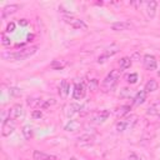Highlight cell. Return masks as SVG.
<instances>
[{"instance_id": "obj_23", "label": "cell", "mask_w": 160, "mask_h": 160, "mask_svg": "<svg viewBox=\"0 0 160 160\" xmlns=\"http://www.w3.org/2000/svg\"><path fill=\"white\" fill-rule=\"evenodd\" d=\"M98 86H99V81L96 79H91V80L88 81V88H89L90 91H96Z\"/></svg>"}, {"instance_id": "obj_13", "label": "cell", "mask_w": 160, "mask_h": 160, "mask_svg": "<svg viewBox=\"0 0 160 160\" xmlns=\"http://www.w3.org/2000/svg\"><path fill=\"white\" fill-rule=\"evenodd\" d=\"M80 109H81V106H80L79 104L71 102V104H69V105L65 106V115H66V116H71V115H74L75 112H79Z\"/></svg>"}, {"instance_id": "obj_25", "label": "cell", "mask_w": 160, "mask_h": 160, "mask_svg": "<svg viewBox=\"0 0 160 160\" xmlns=\"http://www.w3.org/2000/svg\"><path fill=\"white\" fill-rule=\"evenodd\" d=\"M130 109H131V108H130L129 105H122V106H120V108H119V110H118V116H120V118H121V116L126 115V114L130 111Z\"/></svg>"}, {"instance_id": "obj_14", "label": "cell", "mask_w": 160, "mask_h": 160, "mask_svg": "<svg viewBox=\"0 0 160 160\" xmlns=\"http://www.w3.org/2000/svg\"><path fill=\"white\" fill-rule=\"evenodd\" d=\"M32 158H34L35 160H56L55 156L48 155V154H45V152H42V151H40V150H34Z\"/></svg>"}, {"instance_id": "obj_22", "label": "cell", "mask_w": 160, "mask_h": 160, "mask_svg": "<svg viewBox=\"0 0 160 160\" xmlns=\"http://www.w3.org/2000/svg\"><path fill=\"white\" fill-rule=\"evenodd\" d=\"M136 115H130V118H126L124 121H125V124H126V129L128 130H130V129H132L134 128V125L136 124Z\"/></svg>"}, {"instance_id": "obj_2", "label": "cell", "mask_w": 160, "mask_h": 160, "mask_svg": "<svg viewBox=\"0 0 160 160\" xmlns=\"http://www.w3.org/2000/svg\"><path fill=\"white\" fill-rule=\"evenodd\" d=\"M120 78V71L114 69L110 71V74L105 78V80L102 81V89L104 91H111L115 89L116 84H118V80Z\"/></svg>"}, {"instance_id": "obj_6", "label": "cell", "mask_w": 160, "mask_h": 160, "mask_svg": "<svg viewBox=\"0 0 160 160\" xmlns=\"http://www.w3.org/2000/svg\"><path fill=\"white\" fill-rule=\"evenodd\" d=\"M85 94H86V90H85L84 84H81V82H76V84L74 85L72 98L76 99V100H81L82 98H85Z\"/></svg>"}, {"instance_id": "obj_31", "label": "cell", "mask_w": 160, "mask_h": 160, "mask_svg": "<svg viewBox=\"0 0 160 160\" xmlns=\"http://www.w3.org/2000/svg\"><path fill=\"white\" fill-rule=\"evenodd\" d=\"M116 130H118V131H120V132H122V131L128 130V129H126V124H125V121H124V120H121V121H119V122L116 124Z\"/></svg>"}, {"instance_id": "obj_34", "label": "cell", "mask_w": 160, "mask_h": 160, "mask_svg": "<svg viewBox=\"0 0 160 160\" xmlns=\"http://www.w3.org/2000/svg\"><path fill=\"white\" fill-rule=\"evenodd\" d=\"M14 30H15V24H14V22H10V24H8L6 31H8V32H12Z\"/></svg>"}, {"instance_id": "obj_27", "label": "cell", "mask_w": 160, "mask_h": 160, "mask_svg": "<svg viewBox=\"0 0 160 160\" xmlns=\"http://www.w3.org/2000/svg\"><path fill=\"white\" fill-rule=\"evenodd\" d=\"M55 102H56V100H55V99H48V100H42V102H41V105H40V109H48L49 106L54 105Z\"/></svg>"}, {"instance_id": "obj_21", "label": "cell", "mask_w": 160, "mask_h": 160, "mask_svg": "<svg viewBox=\"0 0 160 160\" xmlns=\"http://www.w3.org/2000/svg\"><path fill=\"white\" fill-rule=\"evenodd\" d=\"M41 102H42L41 99H35V98H28V99H26V104H28L29 106H31V108H38V106L40 108Z\"/></svg>"}, {"instance_id": "obj_17", "label": "cell", "mask_w": 160, "mask_h": 160, "mask_svg": "<svg viewBox=\"0 0 160 160\" xmlns=\"http://www.w3.org/2000/svg\"><path fill=\"white\" fill-rule=\"evenodd\" d=\"M80 126H81L80 121H78V120H70V121L65 125L64 129H65L66 131H76V130L80 129Z\"/></svg>"}, {"instance_id": "obj_5", "label": "cell", "mask_w": 160, "mask_h": 160, "mask_svg": "<svg viewBox=\"0 0 160 160\" xmlns=\"http://www.w3.org/2000/svg\"><path fill=\"white\" fill-rule=\"evenodd\" d=\"M24 116V108L20 104H15L14 106H11V109L9 110V118L12 120L20 119Z\"/></svg>"}, {"instance_id": "obj_3", "label": "cell", "mask_w": 160, "mask_h": 160, "mask_svg": "<svg viewBox=\"0 0 160 160\" xmlns=\"http://www.w3.org/2000/svg\"><path fill=\"white\" fill-rule=\"evenodd\" d=\"M15 126H16L15 120H12L10 118H8L6 120H4L2 121V126H1V134H2V136L11 135L14 132V130H15Z\"/></svg>"}, {"instance_id": "obj_11", "label": "cell", "mask_w": 160, "mask_h": 160, "mask_svg": "<svg viewBox=\"0 0 160 160\" xmlns=\"http://www.w3.org/2000/svg\"><path fill=\"white\" fill-rule=\"evenodd\" d=\"M109 115H110L109 110H100V111H98L92 115V120L95 122H104L109 118Z\"/></svg>"}, {"instance_id": "obj_24", "label": "cell", "mask_w": 160, "mask_h": 160, "mask_svg": "<svg viewBox=\"0 0 160 160\" xmlns=\"http://www.w3.org/2000/svg\"><path fill=\"white\" fill-rule=\"evenodd\" d=\"M158 109H160V105H159V104H155V105H152V106H150V108L148 109L146 114H148V115H156V114L159 115L160 111H159Z\"/></svg>"}, {"instance_id": "obj_28", "label": "cell", "mask_w": 160, "mask_h": 160, "mask_svg": "<svg viewBox=\"0 0 160 160\" xmlns=\"http://www.w3.org/2000/svg\"><path fill=\"white\" fill-rule=\"evenodd\" d=\"M116 52H119V48L118 46H112V48H110V49H108L106 51H105V56L106 58H109V56H112V55H115Z\"/></svg>"}, {"instance_id": "obj_35", "label": "cell", "mask_w": 160, "mask_h": 160, "mask_svg": "<svg viewBox=\"0 0 160 160\" xmlns=\"http://www.w3.org/2000/svg\"><path fill=\"white\" fill-rule=\"evenodd\" d=\"M19 25H21V26H26V25H28V20H25V19L19 20Z\"/></svg>"}, {"instance_id": "obj_26", "label": "cell", "mask_w": 160, "mask_h": 160, "mask_svg": "<svg viewBox=\"0 0 160 160\" xmlns=\"http://www.w3.org/2000/svg\"><path fill=\"white\" fill-rule=\"evenodd\" d=\"M50 66H51V69L60 70V69H62V68L65 66V62H62V61H60V60H54V61L50 64Z\"/></svg>"}, {"instance_id": "obj_29", "label": "cell", "mask_w": 160, "mask_h": 160, "mask_svg": "<svg viewBox=\"0 0 160 160\" xmlns=\"http://www.w3.org/2000/svg\"><path fill=\"white\" fill-rule=\"evenodd\" d=\"M9 94H10L11 96H21L22 91H21V89H19V88H10V89H9Z\"/></svg>"}, {"instance_id": "obj_19", "label": "cell", "mask_w": 160, "mask_h": 160, "mask_svg": "<svg viewBox=\"0 0 160 160\" xmlns=\"http://www.w3.org/2000/svg\"><path fill=\"white\" fill-rule=\"evenodd\" d=\"M130 65H131V59L128 58V56H125V58H122V59L119 60V66H120V69H122V70L129 69Z\"/></svg>"}, {"instance_id": "obj_18", "label": "cell", "mask_w": 160, "mask_h": 160, "mask_svg": "<svg viewBox=\"0 0 160 160\" xmlns=\"http://www.w3.org/2000/svg\"><path fill=\"white\" fill-rule=\"evenodd\" d=\"M158 86H159V85H158V81L154 80V79H150V80L145 84V91H146V94L158 90Z\"/></svg>"}, {"instance_id": "obj_9", "label": "cell", "mask_w": 160, "mask_h": 160, "mask_svg": "<svg viewBox=\"0 0 160 160\" xmlns=\"http://www.w3.org/2000/svg\"><path fill=\"white\" fill-rule=\"evenodd\" d=\"M18 10H19V5H18V4L6 5V6H4L2 10H1V18L4 19V18H6V16L11 15V14H15Z\"/></svg>"}, {"instance_id": "obj_8", "label": "cell", "mask_w": 160, "mask_h": 160, "mask_svg": "<svg viewBox=\"0 0 160 160\" xmlns=\"http://www.w3.org/2000/svg\"><path fill=\"white\" fill-rule=\"evenodd\" d=\"M145 6H146V15H148L150 19H154V18H155V14H156L158 2L154 1V0H150V1H146V2H145Z\"/></svg>"}, {"instance_id": "obj_37", "label": "cell", "mask_w": 160, "mask_h": 160, "mask_svg": "<svg viewBox=\"0 0 160 160\" xmlns=\"http://www.w3.org/2000/svg\"><path fill=\"white\" fill-rule=\"evenodd\" d=\"M159 118H160V114H159Z\"/></svg>"}, {"instance_id": "obj_1", "label": "cell", "mask_w": 160, "mask_h": 160, "mask_svg": "<svg viewBox=\"0 0 160 160\" xmlns=\"http://www.w3.org/2000/svg\"><path fill=\"white\" fill-rule=\"evenodd\" d=\"M38 50V46H30V48H25L18 51H12V52H2L1 56L4 60H9V61H18V60H25L28 58H30L31 55H34Z\"/></svg>"}, {"instance_id": "obj_30", "label": "cell", "mask_w": 160, "mask_h": 160, "mask_svg": "<svg viewBox=\"0 0 160 160\" xmlns=\"http://www.w3.org/2000/svg\"><path fill=\"white\" fill-rule=\"evenodd\" d=\"M126 81L129 82V84H136V81H138V74H129L128 76H126Z\"/></svg>"}, {"instance_id": "obj_4", "label": "cell", "mask_w": 160, "mask_h": 160, "mask_svg": "<svg viewBox=\"0 0 160 160\" xmlns=\"http://www.w3.org/2000/svg\"><path fill=\"white\" fill-rule=\"evenodd\" d=\"M64 21L68 22L69 25H71L74 29H80V30H86L88 25L84 22V20L72 18V16H64Z\"/></svg>"}, {"instance_id": "obj_12", "label": "cell", "mask_w": 160, "mask_h": 160, "mask_svg": "<svg viewBox=\"0 0 160 160\" xmlns=\"http://www.w3.org/2000/svg\"><path fill=\"white\" fill-rule=\"evenodd\" d=\"M69 90H70V85H69L68 80H62L59 85V95L62 99H66L68 95H69Z\"/></svg>"}, {"instance_id": "obj_15", "label": "cell", "mask_w": 160, "mask_h": 160, "mask_svg": "<svg viewBox=\"0 0 160 160\" xmlns=\"http://www.w3.org/2000/svg\"><path fill=\"white\" fill-rule=\"evenodd\" d=\"M94 140H95V136H94V135L84 134V135L79 136V139H78V144H80V145H90V144L94 142Z\"/></svg>"}, {"instance_id": "obj_20", "label": "cell", "mask_w": 160, "mask_h": 160, "mask_svg": "<svg viewBox=\"0 0 160 160\" xmlns=\"http://www.w3.org/2000/svg\"><path fill=\"white\" fill-rule=\"evenodd\" d=\"M21 132L26 140H30L32 138V129L30 128V125H24L21 129Z\"/></svg>"}, {"instance_id": "obj_36", "label": "cell", "mask_w": 160, "mask_h": 160, "mask_svg": "<svg viewBox=\"0 0 160 160\" xmlns=\"http://www.w3.org/2000/svg\"><path fill=\"white\" fill-rule=\"evenodd\" d=\"M69 160H78L76 158H71V159H69Z\"/></svg>"}, {"instance_id": "obj_16", "label": "cell", "mask_w": 160, "mask_h": 160, "mask_svg": "<svg viewBox=\"0 0 160 160\" xmlns=\"http://www.w3.org/2000/svg\"><path fill=\"white\" fill-rule=\"evenodd\" d=\"M145 100H146V91L145 90H141V91H139L135 95V98H134V105H141V104L145 102Z\"/></svg>"}, {"instance_id": "obj_7", "label": "cell", "mask_w": 160, "mask_h": 160, "mask_svg": "<svg viewBox=\"0 0 160 160\" xmlns=\"http://www.w3.org/2000/svg\"><path fill=\"white\" fill-rule=\"evenodd\" d=\"M142 64H144V68L149 71H152L158 68V62H156V59L152 56V55H145L144 56V60H142Z\"/></svg>"}, {"instance_id": "obj_33", "label": "cell", "mask_w": 160, "mask_h": 160, "mask_svg": "<svg viewBox=\"0 0 160 160\" xmlns=\"http://www.w3.org/2000/svg\"><path fill=\"white\" fill-rule=\"evenodd\" d=\"M31 116H32V119H40V118L42 116V112H41L40 110H32Z\"/></svg>"}, {"instance_id": "obj_32", "label": "cell", "mask_w": 160, "mask_h": 160, "mask_svg": "<svg viewBox=\"0 0 160 160\" xmlns=\"http://www.w3.org/2000/svg\"><path fill=\"white\" fill-rule=\"evenodd\" d=\"M1 42H2V45H4V46L10 45V39L6 36V34H5V32H2V34H1Z\"/></svg>"}, {"instance_id": "obj_10", "label": "cell", "mask_w": 160, "mask_h": 160, "mask_svg": "<svg viewBox=\"0 0 160 160\" xmlns=\"http://www.w3.org/2000/svg\"><path fill=\"white\" fill-rule=\"evenodd\" d=\"M111 29L115 31H124V30L132 29V24L129 21H119V22H114L111 25Z\"/></svg>"}]
</instances>
